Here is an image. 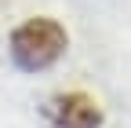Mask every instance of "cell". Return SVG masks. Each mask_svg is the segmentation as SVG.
Returning <instances> with one entry per match:
<instances>
[{
	"label": "cell",
	"instance_id": "obj_1",
	"mask_svg": "<svg viewBox=\"0 0 131 128\" xmlns=\"http://www.w3.org/2000/svg\"><path fill=\"white\" fill-rule=\"evenodd\" d=\"M66 44H69V37L55 19H29L11 33V59L18 70L37 73V70L55 66L66 51Z\"/></svg>",
	"mask_w": 131,
	"mask_h": 128
},
{
	"label": "cell",
	"instance_id": "obj_2",
	"mask_svg": "<svg viewBox=\"0 0 131 128\" xmlns=\"http://www.w3.org/2000/svg\"><path fill=\"white\" fill-rule=\"evenodd\" d=\"M47 117L55 128H98L102 124V106L84 92H66L47 103Z\"/></svg>",
	"mask_w": 131,
	"mask_h": 128
}]
</instances>
